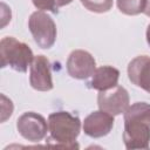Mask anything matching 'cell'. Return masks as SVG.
Listing matches in <instances>:
<instances>
[{
  "label": "cell",
  "instance_id": "obj_4",
  "mask_svg": "<svg viewBox=\"0 0 150 150\" xmlns=\"http://www.w3.org/2000/svg\"><path fill=\"white\" fill-rule=\"evenodd\" d=\"M28 28L35 43L43 49L50 48L56 40V25L54 20L43 11L32 13L28 20Z\"/></svg>",
  "mask_w": 150,
  "mask_h": 150
},
{
  "label": "cell",
  "instance_id": "obj_17",
  "mask_svg": "<svg viewBox=\"0 0 150 150\" xmlns=\"http://www.w3.org/2000/svg\"><path fill=\"white\" fill-rule=\"evenodd\" d=\"M146 16L150 18V0H145V7H144V12H143Z\"/></svg>",
  "mask_w": 150,
  "mask_h": 150
},
{
  "label": "cell",
  "instance_id": "obj_8",
  "mask_svg": "<svg viewBox=\"0 0 150 150\" xmlns=\"http://www.w3.org/2000/svg\"><path fill=\"white\" fill-rule=\"evenodd\" d=\"M29 83L39 91H48L53 89L54 84L52 80L50 62L45 55L34 56L30 63Z\"/></svg>",
  "mask_w": 150,
  "mask_h": 150
},
{
  "label": "cell",
  "instance_id": "obj_10",
  "mask_svg": "<svg viewBox=\"0 0 150 150\" xmlns=\"http://www.w3.org/2000/svg\"><path fill=\"white\" fill-rule=\"evenodd\" d=\"M128 76L136 87L150 93V57L139 55L132 59L128 64Z\"/></svg>",
  "mask_w": 150,
  "mask_h": 150
},
{
  "label": "cell",
  "instance_id": "obj_12",
  "mask_svg": "<svg viewBox=\"0 0 150 150\" xmlns=\"http://www.w3.org/2000/svg\"><path fill=\"white\" fill-rule=\"evenodd\" d=\"M117 7L125 15H137L144 12L145 0H117Z\"/></svg>",
  "mask_w": 150,
  "mask_h": 150
},
{
  "label": "cell",
  "instance_id": "obj_2",
  "mask_svg": "<svg viewBox=\"0 0 150 150\" xmlns=\"http://www.w3.org/2000/svg\"><path fill=\"white\" fill-rule=\"evenodd\" d=\"M48 129L50 136L47 145L63 149H79L76 138L81 131V121L68 111H56L48 116Z\"/></svg>",
  "mask_w": 150,
  "mask_h": 150
},
{
  "label": "cell",
  "instance_id": "obj_16",
  "mask_svg": "<svg viewBox=\"0 0 150 150\" xmlns=\"http://www.w3.org/2000/svg\"><path fill=\"white\" fill-rule=\"evenodd\" d=\"M71 1H73V0H54V2H55V5L57 6V8L63 7V6H66V5H69Z\"/></svg>",
  "mask_w": 150,
  "mask_h": 150
},
{
  "label": "cell",
  "instance_id": "obj_11",
  "mask_svg": "<svg viewBox=\"0 0 150 150\" xmlns=\"http://www.w3.org/2000/svg\"><path fill=\"white\" fill-rule=\"evenodd\" d=\"M118 79H120L118 69L111 66H102L95 69V71L91 75V80L88 84L90 88L102 91L117 86Z\"/></svg>",
  "mask_w": 150,
  "mask_h": 150
},
{
  "label": "cell",
  "instance_id": "obj_13",
  "mask_svg": "<svg viewBox=\"0 0 150 150\" xmlns=\"http://www.w3.org/2000/svg\"><path fill=\"white\" fill-rule=\"evenodd\" d=\"M81 4L94 13H105L112 7V0H81Z\"/></svg>",
  "mask_w": 150,
  "mask_h": 150
},
{
  "label": "cell",
  "instance_id": "obj_7",
  "mask_svg": "<svg viewBox=\"0 0 150 150\" xmlns=\"http://www.w3.org/2000/svg\"><path fill=\"white\" fill-rule=\"evenodd\" d=\"M68 74L77 80H84L93 75L96 69L95 59L90 53L83 49H76L70 53L67 60Z\"/></svg>",
  "mask_w": 150,
  "mask_h": 150
},
{
  "label": "cell",
  "instance_id": "obj_14",
  "mask_svg": "<svg viewBox=\"0 0 150 150\" xmlns=\"http://www.w3.org/2000/svg\"><path fill=\"white\" fill-rule=\"evenodd\" d=\"M13 112V103L9 98H7L4 94L1 95V122H5L8 117H11Z\"/></svg>",
  "mask_w": 150,
  "mask_h": 150
},
{
  "label": "cell",
  "instance_id": "obj_9",
  "mask_svg": "<svg viewBox=\"0 0 150 150\" xmlns=\"http://www.w3.org/2000/svg\"><path fill=\"white\" fill-rule=\"evenodd\" d=\"M114 116L107 111L97 110L90 112L83 121V131L87 136L100 138L108 135L114 127Z\"/></svg>",
  "mask_w": 150,
  "mask_h": 150
},
{
  "label": "cell",
  "instance_id": "obj_18",
  "mask_svg": "<svg viewBox=\"0 0 150 150\" xmlns=\"http://www.w3.org/2000/svg\"><path fill=\"white\" fill-rule=\"evenodd\" d=\"M145 35H146V42H148V45L150 46V23L148 25V28H146V33H145Z\"/></svg>",
  "mask_w": 150,
  "mask_h": 150
},
{
  "label": "cell",
  "instance_id": "obj_5",
  "mask_svg": "<svg viewBox=\"0 0 150 150\" xmlns=\"http://www.w3.org/2000/svg\"><path fill=\"white\" fill-rule=\"evenodd\" d=\"M129 94L122 86H115L107 90H102L97 95V105L101 110L112 116L124 114L129 107Z\"/></svg>",
  "mask_w": 150,
  "mask_h": 150
},
{
  "label": "cell",
  "instance_id": "obj_6",
  "mask_svg": "<svg viewBox=\"0 0 150 150\" xmlns=\"http://www.w3.org/2000/svg\"><path fill=\"white\" fill-rule=\"evenodd\" d=\"M16 129L19 134L29 142H39L47 135L48 123L43 116L34 111L23 112L16 121Z\"/></svg>",
  "mask_w": 150,
  "mask_h": 150
},
{
  "label": "cell",
  "instance_id": "obj_3",
  "mask_svg": "<svg viewBox=\"0 0 150 150\" xmlns=\"http://www.w3.org/2000/svg\"><path fill=\"white\" fill-rule=\"evenodd\" d=\"M0 57L2 68L9 66L19 73H26L34 55L28 45L13 36H6L0 41Z\"/></svg>",
  "mask_w": 150,
  "mask_h": 150
},
{
  "label": "cell",
  "instance_id": "obj_15",
  "mask_svg": "<svg viewBox=\"0 0 150 150\" xmlns=\"http://www.w3.org/2000/svg\"><path fill=\"white\" fill-rule=\"evenodd\" d=\"M34 6L40 11H49L53 13H57L59 8L55 5L54 0H32Z\"/></svg>",
  "mask_w": 150,
  "mask_h": 150
},
{
  "label": "cell",
  "instance_id": "obj_1",
  "mask_svg": "<svg viewBox=\"0 0 150 150\" xmlns=\"http://www.w3.org/2000/svg\"><path fill=\"white\" fill-rule=\"evenodd\" d=\"M123 141L127 149H149L150 104L136 102L124 112Z\"/></svg>",
  "mask_w": 150,
  "mask_h": 150
}]
</instances>
